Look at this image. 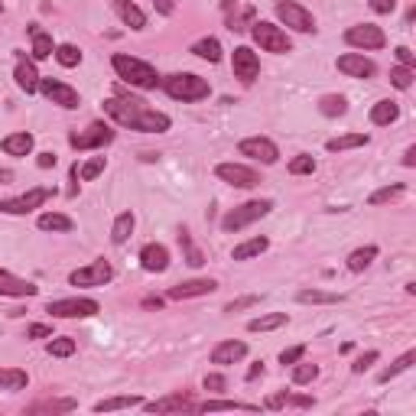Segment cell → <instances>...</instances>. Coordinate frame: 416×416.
<instances>
[{
    "label": "cell",
    "instance_id": "obj_48",
    "mask_svg": "<svg viewBox=\"0 0 416 416\" xmlns=\"http://www.w3.org/2000/svg\"><path fill=\"white\" fill-rule=\"evenodd\" d=\"M286 170H290V176H312V173H316V160H312L309 153H300V156L290 160Z\"/></svg>",
    "mask_w": 416,
    "mask_h": 416
},
{
    "label": "cell",
    "instance_id": "obj_6",
    "mask_svg": "<svg viewBox=\"0 0 416 416\" xmlns=\"http://www.w3.org/2000/svg\"><path fill=\"white\" fill-rule=\"evenodd\" d=\"M114 137H117V131L111 127V124L92 121L85 131L69 133V143H72V150L85 153V150H101V147H108V143H114Z\"/></svg>",
    "mask_w": 416,
    "mask_h": 416
},
{
    "label": "cell",
    "instance_id": "obj_45",
    "mask_svg": "<svg viewBox=\"0 0 416 416\" xmlns=\"http://www.w3.org/2000/svg\"><path fill=\"white\" fill-rule=\"evenodd\" d=\"M407 192V185L403 182H393V185H384V189H378V192H371V199H368V205H387V202H393V199H400V195Z\"/></svg>",
    "mask_w": 416,
    "mask_h": 416
},
{
    "label": "cell",
    "instance_id": "obj_17",
    "mask_svg": "<svg viewBox=\"0 0 416 416\" xmlns=\"http://www.w3.org/2000/svg\"><path fill=\"white\" fill-rule=\"evenodd\" d=\"M218 290V280L212 277H195L185 283L170 286V300H195V296H212Z\"/></svg>",
    "mask_w": 416,
    "mask_h": 416
},
{
    "label": "cell",
    "instance_id": "obj_33",
    "mask_svg": "<svg viewBox=\"0 0 416 416\" xmlns=\"http://www.w3.org/2000/svg\"><path fill=\"white\" fill-rule=\"evenodd\" d=\"M189 53L192 55H199V59H205V62H221V43H218L215 36H205V39H195L192 46H189Z\"/></svg>",
    "mask_w": 416,
    "mask_h": 416
},
{
    "label": "cell",
    "instance_id": "obj_30",
    "mask_svg": "<svg viewBox=\"0 0 416 416\" xmlns=\"http://www.w3.org/2000/svg\"><path fill=\"white\" fill-rule=\"evenodd\" d=\"M39 231H53V234H69L75 228L69 215H62V212H46V215H39Z\"/></svg>",
    "mask_w": 416,
    "mask_h": 416
},
{
    "label": "cell",
    "instance_id": "obj_22",
    "mask_svg": "<svg viewBox=\"0 0 416 416\" xmlns=\"http://www.w3.org/2000/svg\"><path fill=\"white\" fill-rule=\"evenodd\" d=\"M13 78H16V85H20V92L26 94H36L39 92V72H36V62L26 59V55H20L16 59V69H13Z\"/></svg>",
    "mask_w": 416,
    "mask_h": 416
},
{
    "label": "cell",
    "instance_id": "obj_46",
    "mask_svg": "<svg viewBox=\"0 0 416 416\" xmlns=\"http://www.w3.org/2000/svg\"><path fill=\"white\" fill-rule=\"evenodd\" d=\"M251 23H254V7H241V13H238V4H234V13H228V30L244 33Z\"/></svg>",
    "mask_w": 416,
    "mask_h": 416
},
{
    "label": "cell",
    "instance_id": "obj_2",
    "mask_svg": "<svg viewBox=\"0 0 416 416\" xmlns=\"http://www.w3.org/2000/svg\"><path fill=\"white\" fill-rule=\"evenodd\" d=\"M111 65H114L117 78H121L124 85L131 88H140V92H156L163 82V75L150 65V62L137 59V55H127V53H114L111 55Z\"/></svg>",
    "mask_w": 416,
    "mask_h": 416
},
{
    "label": "cell",
    "instance_id": "obj_13",
    "mask_svg": "<svg viewBox=\"0 0 416 416\" xmlns=\"http://www.w3.org/2000/svg\"><path fill=\"white\" fill-rule=\"evenodd\" d=\"M39 94H43L46 101H53V104H59V108H65V111H75L78 104H82L75 88L59 82V78H39Z\"/></svg>",
    "mask_w": 416,
    "mask_h": 416
},
{
    "label": "cell",
    "instance_id": "obj_34",
    "mask_svg": "<svg viewBox=\"0 0 416 416\" xmlns=\"http://www.w3.org/2000/svg\"><path fill=\"white\" fill-rule=\"evenodd\" d=\"M75 407H78V400H72V397H49V400L33 403L26 413H72Z\"/></svg>",
    "mask_w": 416,
    "mask_h": 416
},
{
    "label": "cell",
    "instance_id": "obj_14",
    "mask_svg": "<svg viewBox=\"0 0 416 416\" xmlns=\"http://www.w3.org/2000/svg\"><path fill=\"white\" fill-rule=\"evenodd\" d=\"M238 153L247 156V160H254V163H263V166H273V163L280 160V147L270 137H247V140H241Z\"/></svg>",
    "mask_w": 416,
    "mask_h": 416
},
{
    "label": "cell",
    "instance_id": "obj_15",
    "mask_svg": "<svg viewBox=\"0 0 416 416\" xmlns=\"http://www.w3.org/2000/svg\"><path fill=\"white\" fill-rule=\"evenodd\" d=\"M231 72L238 82H244V85H254V78L261 75V59H257V53L251 46H238L231 53Z\"/></svg>",
    "mask_w": 416,
    "mask_h": 416
},
{
    "label": "cell",
    "instance_id": "obj_38",
    "mask_svg": "<svg viewBox=\"0 0 416 416\" xmlns=\"http://www.w3.org/2000/svg\"><path fill=\"white\" fill-rule=\"evenodd\" d=\"M179 247H182V257H185V263H189V267H202V263H205V254L195 247L192 231H189L185 224L179 228Z\"/></svg>",
    "mask_w": 416,
    "mask_h": 416
},
{
    "label": "cell",
    "instance_id": "obj_37",
    "mask_svg": "<svg viewBox=\"0 0 416 416\" xmlns=\"http://www.w3.org/2000/svg\"><path fill=\"white\" fill-rule=\"evenodd\" d=\"M296 300L306 302V306H335V302H345L341 293H329V290H300Z\"/></svg>",
    "mask_w": 416,
    "mask_h": 416
},
{
    "label": "cell",
    "instance_id": "obj_31",
    "mask_svg": "<svg viewBox=\"0 0 416 416\" xmlns=\"http://www.w3.org/2000/svg\"><path fill=\"white\" fill-rule=\"evenodd\" d=\"M133 228H137V218H133V212H121V215L114 218V224H111V241H114L117 247L127 244L133 234Z\"/></svg>",
    "mask_w": 416,
    "mask_h": 416
},
{
    "label": "cell",
    "instance_id": "obj_40",
    "mask_svg": "<svg viewBox=\"0 0 416 416\" xmlns=\"http://www.w3.org/2000/svg\"><path fill=\"white\" fill-rule=\"evenodd\" d=\"M413 361H416V351L410 348V351H403V355L397 358V361H393L390 368H384V371H381V374H378V381H381V384H390V381L397 378V374H403V371H410V368H413Z\"/></svg>",
    "mask_w": 416,
    "mask_h": 416
},
{
    "label": "cell",
    "instance_id": "obj_41",
    "mask_svg": "<svg viewBox=\"0 0 416 416\" xmlns=\"http://www.w3.org/2000/svg\"><path fill=\"white\" fill-rule=\"evenodd\" d=\"M319 111L325 117H341V114H348V98L345 94H322L319 98Z\"/></svg>",
    "mask_w": 416,
    "mask_h": 416
},
{
    "label": "cell",
    "instance_id": "obj_12",
    "mask_svg": "<svg viewBox=\"0 0 416 416\" xmlns=\"http://www.w3.org/2000/svg\"><path fill=\"white\" fill-rule=\"evenodd\" d=\"M215 176L221 182L234 185V189H254V185H261V173L254 166H244V163H218Z\"/></svg>",
    "mask_w": 416,
    "mask_h": 416
},
{
    "label": "cell",
    "instance_id": "obj_51",
    "mask_svg": "<svg viewBox=\"0 0 416 416\" xmlns=\"http://www.w3.org/2000/svg\"><path fill=\"white\" fill-rule=\"evenodd\" d=\"M202 387H205L208 393H224L228 390V378H224V374H205Z\"/></svg>",
    "mask_w": 416,
    "mask_h": 416
},
{
    "label": "cell",
    "instance_id": "obj_58",
    "mask_svg": "<svg viewBox=\"0 0 416 416\" xmlns=\"http://www.w3.org/2000/svg\"><path fill=\"white\" fill-rule=\"evenodd\" d=\"M55 163H59V156H55L53 150H46V153H39V156H36V166H39V170H53Z\"/></svg>",
    "mask_w": 416,
    "mask_h": 416
},
{
    "label": "cell",
    "instance_id": "obj_53",
    "mask_svg": "<svg viewBox=\"0 0 416 416\" xmlns=\"http://www.w3.org/2000/svg\"><path fill=\"white\" fill-rule=\"evenodd\" d=\"M261 302V296H241V300H231L228 306H224V312L231 316V312H241V309H251V306H257Z\"/></svg>",
    "mask_w": 416,
    "mask_h": 416
},
{
    "label": "cell",
    "instance_id": "obj_9",
    "mask_svg": "<svg viewBox=\"0 0 416 416\" xmlns=\"http://www.w3.org/2000/svg\"><path fill=\"white\" fill-rule=\"evenodd\" d=\"M345 43L358 53H378L387 46V33L374 23H355L345 30Z\"/></svg>",
    "mask_w": 416,
    "mask_h": 416
},
{
    "label": "cell",
    "instance_id": "obj_43",
    "mask_svg": "<svg viewBox=\"0 0 416 416\" xmlns=\"http://www.w3.org/2000/svg\"><path fill=\"white\" fill-rule=\"evenodd\" d=\"M55 62H59L62 69H75V65H82V49L72 46V43H62V46H55Z\"/></svg>",
    "mask_w": 416,
    "mask_h": 416
},
{
    "label": "cell",
    "instance_id": "obj_25",
    "mask_svg": "<svg viewBox=\"0 0 416 416\" xmlns=\"http://www.w3.org/2000/svg\"><path fill=\"white\" fill-rule=\"evenodd\" d=\"M26 33H30V39H33V62H43V59H49V55L55 53V43H53V36H49L46 30L39 23H30L26 26Z\"/></svg>",
    "mask_w": 416,
    "mask_h": 416
},
{
    "label": "cell",
    "instance_id": "obj_36",
    "mask_svg": "<svg viewBox=\"0 0 416 416\" xmlns=\"http://www.w3.org/2000/svg\"><path fill=\"white\" fill-rule=\"evenodd\" d=\"M267 247H270V238L257 234V238H251V241H244V244L234 247V251H231V261H251V257H261Z\"/></svg>",
    "mask_w": 416,
    "mask_h": 416
},
{
    "label": "cell",
    "instance_id": "obj_42",
    "mask_svg": "<svg viewBox=\"0 0 416 416\" xmlns=\"http://www.w3.org/2000/svg\"><path fill=\"white\" fill-rule=\"evenodd\" d=\"M75 348H78V341L72 339V335H53L49 345H46V351L53 358H72L75 355Z\"/></svg>",
    "mask_w": 416,
    "mask_h": 416
},
{
    "label": "cell",
    "instance_id": "obj_59",
    "mask_svg": "<svg viewBox=\"0 0 416 416\" xmlns=\"http://www.w3.org/2000/svg\"><path fill=\"white\" fill-rule=\"evenodd\" d=\"M153 7L160 16H173L176 13V0H153Z\"/></svg>",
    "mask_w": 416,
    "mask_h": 416
},
{
    "label": "cell",
    "instance_id": "obj_21",
    "mask_svg": "<svg viewBox=\"0 0 416 416\" xmlns=\"http://www.w3.org/2000/svg\"><path fill=\"white\" fill-rule=\"evenodd\" d=\"M212 364H221V368H228V364H238V361H244L247 358V345L244 341H234V339H228V341H218L215 348H212Z\"/></svg>",
    "mask_w": 416,
    "mask_h": 416
},
{
    "label": "cell",
    "instance_id": "obj_56",
    "mask_svg": "<svg viewBox=\"0 0 416 416\" xmlns=\"http://www.w3.org/2000/svg\"><path fill=\"white\" fill-rule=\"evenodd\" d=\"M368 7L374 10L378 16H387V13H393V10H397V0H368Z\"/></svg>",
    "mask_w": 416,
    "mask_h": 416
},
{
    "label": "cell",
    "instance_id": "obj_23",
    "mask_svg": "<svg viewBox=\"0 0 416 416\" xmlns=\"http://www.w3.org/2000/svg\"><path fill=\"white\" fill-rule=\"evenodd\" d=\"M111 7H114V13L124 20V26H131L133 33L147 30V13H143L133 0H111Z\"/></svg>",
    "mask_w": 416,
    "mask_h": 416
},
{
    "label": "cell",
    "instance_id": "obj_5",
    "mask_svg": "<svg viewBox=\"0 0 416 416\" xmlns=\"http://www.w3.org/2000/svg\"><path fill=\"white\" fill-rule=\"evenodd\" d=\"M251 36H254V43L263 49V53H273V55L293 53V39L286 36V30L283 26H277V23L254 20V23H251Z\"/></svg>",
    "mask_w": 416,
    "mask_h": 416
},
{
    "label": "cell",
    "instance_id": "obj_28",
    "mask_svg": "<svg viewBox=\"0 0 416 416\" xmlns=\"http://www.w3.org/2000/svg\"><path fill=\"white\" fill-rule=\"evenodd\" d=\"M368 143H371L368 133H341V137L325 140V150L329 153H345V150H358V147H368Z\"/></svg>",
    "mask_w": 416,
    "mask_h": 416
},
{
    "label": "cell",
    "instance_id": "obj_35",
    "mask_svg": "<svg viewBox=\"0 0 416 416\" xmlns=\"http://www.w3.org/2000/svg\"><path fill=\"white\" fill-rule=\"evenodd\" d=\"M26 384H30V374H26L23 368H0V390H26Z\"/></svg>",
    "mask_w": 416,
    "mask_h": 416
},
{
    "label": "cell",
    "instance_id": "obj_10",
    "mask_svg": "<svg viewBox=\"0 0 416 416\" xmlns=\"http://www.w3.org/2000/svg\"><path fill=\"white\" fill-rule=\"evenodd\" d=\"M277 20L283 26H290L293 33H316V16L309 13L302 4L296 0H277Z\"/></svg>",
    "mask_w": 416,
    "mask_h": 416
},
{
    "label": "cell",
    "instance_id": "obj_61",
    "mask_svg": "<svg viewBox=\"0 0 416 416\" xmlns=\"http://www.w3.org/2000/svg\"><path fill=\"white\" fill-rule=\"evenodd\" d=\"M263 374V361H254L251 368H247V374H244V381H257Z\"/></svg>",
    "mask_w": 416,
    "mask_h": 416
},
{
    "label": "cell",
    "instance_id": "obj_4",
    "mask_svg": "<svg viewBox=\"0 0 416 416\" xmlns=\"http://www.w3.org/2000/svg\"><path fill=\"white\" fill-rule=\"evenodd\" d=\"M270 212H273V199H251V202H244V205L231 208V212L221 218V231L224 234H238V231H244L247 224L267 218Z\"/></svg>",
    "mask_w": 416,
    "mask_h": 416
},
{
    "label": "cell",
    "instance_id": "obj_44",
    "mask_svg": "<svg viewBox=\"0 0 416 416\" xmlns=\"http://www.w3.org/2000/svg\"><path fill=\"white\" fill-rule=\"evenodd\" d=\"M195 410H202V413H215V410H261L257 403H241V400H205V403H195Z\"/></svg>",
    "mask_w": 416,
    "mask_h": 416
},
{
    "label": "cell",
    "instance_id": "obj_18",
    "mask_svg": "<svg viewBox=\"0 0 416 416\" xmlns=\"http://www.w3.org/2000/svg\"><path fill=\"white\" fill-rule=\"evenodd\" d=\"M39 293V286L30 283V280L16 277L10 270L0 267V296H13V300H30V296Z\"/></svg>",
    "mask_w": 416,
    "mask_h": 416
},
{
    "label": "cell",
    "instance_id": "obj_54",
    "mask_svg": "<svg viewBox=\"0 0 416 416\" xmlns=\"http://www.w3.org/2000/svg\"><path fill=\"white\" fill-rule=\"evenodd\" d=\"M378 358H381L378 351H364L361 358H355V364H351V374H364V371H368L371 364L378 361Z\"/></svg>",
    "mask_w": 416,
    "mask_h": 416
},
{
    "label": "cell",
    "instance_id": "obj_24",
    "mask_svg": "<svg viewBox=\"0 0 416 416\" xmlns=\"http://www.w3.org/2000/svg\"><path fill=\"white\" fill-rule=\"evenodd\" d=\"M33 147H36V137L33 133H26V131H16V133H7V137L0 140V150L7 156H30L33 153Z\"/></svg>",
    "mask_w": 416,
    "mask_h": 416
},
{
    "label": "cell",
    "instance_id": "obj_63",
    "mask_svg": "<svg viewBox=\"0 0 416 416\" xmlns=\"http://www.w3.org/2000/svg\"><path fill=\"white\" fill-rule=\"evenodd\" d=\"M163 306H166L163 296H147V300H143V309H163Z\"/></svg>",
    "mask_w": 416,
    "mask_h": 416
},
{
    "label": "cell",
    "instance_id": "obj_7",
    "mask_svg": "<svg viewBox=\"0 0 416 416\" xmlns=\"http://www.w3.org/2000/svg\"><path fill=\"white\" fill-rule=\"evenodd\" d=\"M46 312L53 319H92L101 312V302L88 300V296H69V300H53Z\"/></svg>",
    "mask_w": 416,
    "mask_h": 416
},
{
    "label": "cell",
    "instance_id": "obj_20",
    "mask_svg": "<svg viewBox=\"0 0 416 416\" xmlns=\"http://www.w3.org/2000/svg\"><path fill=\"white\" fill-rule=\"evenodd\" d=\"M147 413H182V410H195V400L189 393H170V397H160V400H150L143 403Z\"/></svg>",
    "mask_w": 416,
    "mask_h": 416
},
{
    "label": "cell",
    "instance_id": "obj_39",
    "mask_svg": "<svg viewBox=\"0 0 416 416\" xmlns=\"http://www.w3.org/2000/svg\"><path fill=\"white\" fill-rule=\"evenodd\" d=\"M290 322L286 312H267V316H257L247 322V332H273V329H283Z\"/></svg>",
    "mask_w": 416,
    "mask_h": 416
},
{
    "label": "cell",
    "instance_id": "obj_60",
    "mask_svg": "<svg viewBox=\"0 0 416 416\" xmlns=\"http://www.w3.org/2000/svg\"><path fill=\"white\" fill-rule=\"evenodd\" d=\"M78 179L82 176H78V163H75V166L69 170V199H75L78 195Z\"/></svg>",
    "mask_w": 416,
    "mask_h": 416
},
{
    "label": "cell",
    "instance_id": "obj_16",
    "mask_svg": "<svg viewBox=\"0 0 416 416\" xmlns=\"http://www.w3.org/2000/svg\"><path fill=\"white\" fill-rule=\"evenodd\" d=\"M335 65H339V72L348 78H374V72H378V65H374L364 53H345L335 59Z\"/></svg>",
    "mask_w": 416,
    "mask_h": 416
},
{
    "label": "cell",
    "instance_id": "obj_47",
    "mask_svg": "<svg viewBox=\"0 0 416 416\" xmlns=\"http://www.w3.org/2000/svg\"><path fill=\"white\" fill-rule=\"evenodd\" d=\"M319 378V364H309V361H296L293 364V384L302 387V384H312V381Z\"/></svg>",
    "mask_w": 416,
    "mask_h": 416
},
{
    "label": "cell",
    "instance_id": "obj_3",
    "mask_svg": "<svg viewBox=\"0 0 416 416\" xmlns=\"http://www.w3.org/2000/svg\"><path fill=\"white\" fill-rule=\"evenodd\" d=\"M160 88L170 94L173 101H182V104H192V101H205L212 94V85H208L202 75L195 72H173L160 82Z\"/></svg>",
    "mask_w": 416,
    "mask_h": 416
},
{
    "label": "cell",
    "instance_id": "obj_55",
    "mask_svg": "<svg viewBox=\"0 0 416 416\" xmlns=\"http://www.w3.org/2000/svg\"><path fill=\"white\" fill-rule=\"evenodd\" d=\"M26 339H53V325H46V322H33L30 329H26Z\"/></svg>",
    "mask_w": 416,
    "mask_h": 416
},
{
    "label": "cell",
    "instance_id": "obj_32",
    "mask_svg": "<svg viewBox=\"0 0 416 416\" xmlns=\"http://www.w3.org/2000/svg\"><path fill=\"white\" fill-rule=\"evenodd\" d=\"M131 407H143L137 393H124V397H108V400H98L94 403V413H114V410H131Z\"/></svg>",
    "mask_w": 416,
    "mask_h": 416
},
{
    "label": "cell",
    "instance_id": "obj_57",
    "mask_svg": "<svg viewBox=\"0 0 416 416\" xmlns=\"http://www.w3.org/2000/svg\"><path fill=\"white\" fill-rule=\"evenodd\" d=\"M393 55H397V62H400V65H407V69H413L416 55H413V49H410V46H397V49H393Z\"/></svg>",
    "mask_w": 416,
    "mask_h": 416
},
{
    "label": "cell",
    "instance_id": "obj_27",
    "mask_svg": "<svg viewBox=\"0 0 416 416\" xmlns=\"http://www.w3.org/2000/svg\"><path fill=\"white\" fill-rule=\"evenodd\" d=\"M393 121H400V104H397V101L384 98L371 108V124H374V127H390Z\"/></svg>",
    "mask_w": 416,
    "mask_h": 416
},
{
    "label": "cell",
    "instance_id": "obj_29",
    "mask_svg": "<svg viewBox=\"0 0 416 416\" xmlns=\"http://www.w3.org/2000/svg\"><path fill=\"white\" fill-rule=\"evenodd\" d=\"M378 244H364V247H358V251H351V254H348V270H351V273H364V270L371 267V263L378 261Z\"/></svg>",
    "mask_w": 416,
    "mask_h": 416
},
{
    "label": "cell",
    "instance_id": "obj_11",
    "mask_svg": "<svg viewBox=\"0 0 416 416\" xmlns=\"http://www.w3.org/2000/svg\"><path fill=\"white\" fill-rule=\"evenodd\" d=\"M111 280H114V267H111V261H104V257H98V261H92L88 267H78L69 273L72 286H108Z\"/></svg>",
    "mask_w": 416,
    "mask_h": 416
},
{
    "label": "cell",
    "instance_id": "obj_26",
    "mask_svg": "<svg viewBox=\"0 0 416 416\" xmlns=\"http://www.w3.org/2000/svg\"><path fill=\"white\" fill-rule=\"evenodd\" d=\"M267 410H283V407H300V410H309V407H316V397H306V393H273L267 403H263Z\"/></svg>",
    "mask_w": 416,
    "mask_h": 416
},
{
    "label": "cell",
    "instance_id": "obj_1",
    "mask_svg": "<svg viewBox=\"0 0 416 416\" xmlns=\"http://www.w3.org/2000/svg\"><path fill=\"white\" fill-rule=\"evenodd\" d=\"M104 114H108L114 124L127 127V131H140V133H166L173 127L170 114L147 108V101L127 94L121 85H117L114 98L104 101Z\"/></svg>",
    "mask_w": 416,
    "mask_h": 416
},
{
    "label": "cell",
    "instance_id": "obj_62",
    "mask_svg": "<svg viewBox=\"0 0 416 416\" xmlns=\"http://www.w3.org/2000/svg\"><path fill=\"white\" fill-rule=\"evenodd\" d=\"M403 166H407V170H413V166H416V147H413V143H410L407 153H403Z\"/></svg>",
    "mask_w": 416,
    "mask_h": 416
},
{
    "label": "cell",
    "instance_id": "obj_50",
    "mask_svg": "<svg viewBox=\"0 0 416 416\" xmlns=\"http://www.w3.org/2000/svg\"><path fill=\"white\" fill-rule=\"evenodd\" d=\"M104 166H108V160L104 156H94V160H88L82 170H78V176H82V182H92V179H98L101 173H104Z\"/></svg>",
    "mask_w": 416,
    "mask_h": 416
},
{
    "label": "cell",
    "instance_id": "obj_8",
    "mask_svg": "<svg viewBox=\"0 0 416 416\" xmlns=\"http://www.w3.org/2000/svg\"><path fill=\"white\" fill-rule=\"evenodd\" d=\"M49 199H53V189H49V185H33V189H26V192L16 195V199H0V212H4V215H30V212L46 205Z\"/></svg>",
    "mask_w": 416,
    "mask_h": 416
},
{
    "label": "cell",
    "instance_id": "obj_49",
    "mask_svg": "<svg viewBox=\"0 0 416 416\" xmlns=\"http://www.w3.org/2000/svg\"><path fill=\"white\" fill-rule=\"evenodd\" d=\"M390 85L397 88V92H410V88H413V69H407V65H393Z\"/></svg>",
    "mask_w": 416,
    "mask_h": 416
},
{
    "label": "cell",
    "instance_id": "obj_52",
    "mask_svg": "<svg viewBox=\"0 0 416 416\" xmlns=\"http://www.w3.org/2000/svg\"><path fill=\"white\" fill-rule=\"evenodd\" d=\"M300 358H306V345H293V348H283V351H280V364H283V368L286 364L293 368Z\"/></svg>",
    "mask_w": 416,
    "mask_h": 416
},
{
    "label": "cell",
    "instance_id": "obj_19",
    "mask_svg": "<svg viewBox=\"0 0 416 416\" xmlns=\"http://www.w3.org/2000/svg\"><path fill=\"white\" fill-rule=\"evenodd\" d=\"M140 267L147 270V273H166L170 270V251L163 244H143L140 247Z\"/></svg>",
    "mask_w": 416,
    "mask_h": 416
}]
</instances>
